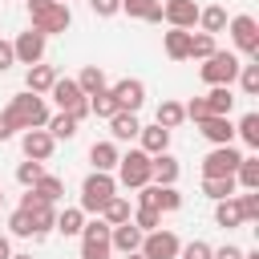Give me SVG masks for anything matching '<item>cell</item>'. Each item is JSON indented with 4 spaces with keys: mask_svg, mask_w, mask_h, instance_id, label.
<instances>
[{
    "mask_svg": "<svg viewBox=\"0 0 259 259\" xmlns=\"http://www.w3.org/2000/svg\"><path fill=\"white\" fill-rule=\"evenodd\" d=\"M4 117L12 121V130H45L49 105H45V97H36V93H16V97L8 101V109H4Z\"/></svg>",
    "mask_w": 259,
    "mask_h": 259,
    "instance_id": "1",
    "label": "cell"
},
{
    "mask_svg": "<svg viewBox=\"0 0 259 259\" xmlns=\"http://www.w3.org/2000/svg\"><path fill=\"white\" fill-rule=\"evenodd\" d=\"M28 20L36 32L53 36L73 24V12H69V4H57V0H28Z\"/></svg>",
    "mask_w": 259,
    "mask_h": 259,
    "instance_id": "2",
    "label": "cell"
},
{
    "mask_svg": "<svg viewBox=\"0 0 259 259\" xmlns=\"http://www.w3.org/2000/svg\"><path fill=\"white\" fill-rule=\"evenodd\" d=\"M113 194H117V182H113L109 174H97V170H93V174L81 182V210H85V214H101V206H105Z\"/></svg>",
    "mask_w": 259,
    "mask_h": 259,
    "instance_id": "3",
    "label": "cell"
},
{
    "mask_svg": "<svg viewBox=\"0 0 259 259\" xmlns=\"http://www.w3.org/2000/svg\"><path fill=\"white\" fill-rule=\"evenodd\" d=\"M239 57L235 53H223V49H214L206 61H202V69H198V77L206 81V85H231L235 77H239Z\"/></svg>",
    "mask_w": 259,
    "mask_h": 259,
    "instance_id": "4",
    "label": "cell"
},
{
    "mask_svg": "<svg viewBox=\"0 0 259 259\" xmlns=\"http://www.w3.org/2000/svg\"><path fill=\"white\" fill-rule=\"evenodd\" d=\"M117 178H121V186H134V190L150 186V154H146V150L121 154V158H117Z\"/></svg>",
    "mask_w": 259,
    "mask_h": 259,
    "instance_id": "5",
    "label": "cell"
},
{
    "mask_svg": "<svg viewBox=\"0 0 259 259\" xmlns=\"http://www.w3.org/2000/svg\"><path fill=\"white\" fill-rule=\"evenodd\" d=\"M178 251H182V239L174 231H162V227L142 235V247H138L142 259H178Z\"/></svg>",
    "mask_w": 259,
    "mask_h": 259,
    "instance_id": "6",
    "label": "cell"
},
{
    "mask_svg": "<svg viewBox=\"0 0 259 259\" xmlns=\"http://www.w3.org/2000/svg\"><path fill=\"white\" fill-rule=\"evenodd\" d=\"M227 28H231L235 49L255 61L259 57V24H255V16H235V20H227Z\"/></svg>",
    "mask_w": 259,
    "mask_h": 259,
    "instance_id": "7",
    "label": "cell"
},
{
    "mask_svg": "<svg viewBox=\"0 0 259 259\" xmlns=\"http://www.w3.org/2000/svg\"><path fill=\"white\" fill-rule=\"evenodd\" d=\"M239 162H243V154H239L235 146H214V150L202 158V178H227V174L239 170Z\"/></svg>",
    "mask_w": 259,
    "mask_h": 259,
    "instance_id": "8",
    "label": "cell"
},
{
    "mask_svg": "<svg viewBox=\"0 0 259 259\" xmlns=\"http://www.w3.org/2000/svg\"><path fill=\"white\" fill-rule=\"evenodd\" d=\"M109 93L117 97V109H121V113H138V109L146 105V85H142L138 77H121L117 85H109Z\"/></svg>",
    "mask_w": 259,
    "mask_h": 259,
    "instance_id": "9",
    "label": "cell"
},
{
    "mask_svg": "<svg viewBox=\"0 0 259 259\" xmlns=\"http://www.w3.org/2000/svg\"><path fill=\"white\" fill-rule=\"evenodd\" d=\"M45 32H36V28H28V32H20L16 40H12V53H16V61L20 65H40V57H45Z\"/></svg>",
    "mask_w": 259,
    "mask_h": 259,
    "instance_id": "10",
    "label": "cell"
},
{
    "mask_svg": "<svg viewBox=\"0 0 259 259\" xmlns=\"http://www.w3.org/2000/svg\"><path fill=\"white\" fill-rule=\"evenodd\" d=\"M162 20L170 24V28H194L198 24V4L194 0H166L162 4Z\"/></svg>",
    "mask_w": 259,
    "mask_h": 259,
    "instance_id": "11",
    "label": "cell"
},
{
    "mask_svg": "<svg viewBox=\"0 0 259 259\" xmlns=\"http://www.w3.org/2000/svg\"><path fill=\"white\" fill-rule=\"evenodd\" d=\"M53 134L49 130H24L20 134V150H24V158H32V162H49L53 158Z\"/></svg>",
    "mask_w": 259,
    "mask_h": 259,
    "instance_id": "12",
    "label": "cell"
},
{
    "mask_svg": "<svg viewBox=\"0 0 259 259\" xmlns=\"http://www.w3.org/2000/svg\"><path fill=\"white\" fill-rule=\"evenodd\" d=\"M178 174H182V166H178V158H174L170 150L150 158V182H154V186H174Z\"/></svg>",
    "mask_w": 259,
    "mask_h": 259,
    "instance_id": "13",
    "label": "cell"
},
{
    "mask_svg": "<svg viewBox=\"0 0 259 259\" xmlns=\"http://www.w3.org/2000/svg\"><path fill=\"white\" fill-rule=\"evenodd\" d=\"M49 97L57 101V109H61V113H69L77 101H85V93H81V85H77L73 77H57V81H53V89H49Z\"/></svg>",
    "mask_w": 259,
    "mask_h": 259,
    "instance_id": "14",
    "label": "cell"
},
{
    "mask_svg": "<svg viewBox=\"0 0 259 259\" xmlns=\"http://www.w3.org/2000/svg\"><path fill=\"white\" fill-rule=\"evenodd\" d=\"M198 134L210 146H231L235 142V121L231 117H206V121H198Z\"/></svg>",
    "mask_w": 259,
    "mask_h": 259,
    "instance_id": "15",
    "label": "cell"
},
{
    "mask_svg": "<svg viewBox=\"0 0 259 259\" xmlns=\"http://www.w3.org/2000/svg\"><path fill=\"white\" fill-rule=\"evenodd\" d=\"M109 247L121 251V255H134L142 247V231L134 223H121V227H109Z\"/></svg>",
    "mask_w": 259,
    "mask_h": 259,
    "instance_id": "16",
    "label": "cell"
},
{
    "mask_svg": "<svg viewBox=\"0 0 259 259\" xmlns=\"http://www.w3.org/2000/svg\"><path fill=\"white\" fill-rule=\"evenodd\" d=\"M202 101H206L210 117H231V109H235V93H231V85H210V93H206Z\"/></svg>",
    "mask_w": 259,
    "mask_h": 259,
    "instance_id": "17",
    "label": "cell"
},
{
    "mask_svg": "<svg viewBox=\"0 0 259 259\" xmlns=\"http://www.w3.org/2000/svg\"><path fill=\"white\" fill-rule=\"evenodd\" d=\"M138 142H142L138 150H146L150 158H154V154H166V146H170V130H162V125H142V130H138Z\"/></svg>",
    "mask_w": 259,
    "mask_h": 259,
    "instance_id": "18",
    "label": "cell"
},
{
    "mask_svg": "<svg viewBox=\"0 0 259 259\" xmlns=\"http://www.w3.org/2000/svg\"><path fill=\"white\" fill-rule=\"evenodd\" d=\"M117 158H121V154H117V146H113V142H93V146H89V162H93V170H97V174L117 170Z\"/></svg>",
    "mask_w": 259,
    "mask_h": 259,
    "instance_id": "19",
    "label": "cell"
},
{
    "mask_svg": "<svg viewBox=\"0 0 259 259\" xmlns=\"http://www.w3.org/2000/svg\"><path fill=\"white\" fill-rule=\"evenodd\" d=\"M53 81H57V69L53 65H28V73H24V85H28V93H49L53 89Z\"/></svg>",
    "mask_w": 259,
    "mask_h": 259,
    "instance_id": "20",
    "label": "cell"
},
{
    "mask_svg": "<svg viewBox=\"0 0 259 259\" xmlns=\"http://www.w3.org/2000/svg\"><path fill=\"white\" fill-rule=\"evenodd\" d=\"M121 12L150 20V24H162V0H121Z\"/></svg>",
    "mask_w": 259,
    "mask_h": 259,
    "instance_id": "21",
    "label": "cell"
},
{
    "mask_svg": "<svg viewBox=\"0 0 259 259\" xmlns=\"http://www.w3.org/2000/svg\"><path fill=\"white\" fill-rule=\"evenodd\" d=\"M162 45H166V57L170 61H190V32L186 28H170L162 36Z\"/></svg>",
    "mask_w": 259,
    "mask_h": 259,
    "instance_id": "22",
    "label": "cell"
},
{
    "mask_svg": "<svg viewBox=\"0 0 259 259\" xmlns=\"http://www.w3.org/2000/svg\"><path fill=\"white\" fill-rule=\"evenodd\" d=\"M138 130H142L138 113H113V117H109V134H113V142H134Z\"/></svg>",
    "mask_w": 259,
    "mask_h": 259,
    "instance_id": "23",
    "label": "cell"
},
{
    "mask_svg": "<svg viewBox=\"0 0 259 259\" xmlns=\"http://www.w3.org/2000/svg\"><path fill=\"white\" fill-rule=\"evenodd\" d=\"M214 223H219L223 231H235V227H243L239 198H223V202H214Z\"/></svg>",
    "mask_w": 259,
    "mask_h": 259,
    "instance_id": "24",
    "label": "cell"
},
{
    "mask_svg": "<svg viewBox=\"0 0 259 259\" xmlns=\"http://www.w3.org/2000/svg\"><path fill=\"white\" fill-rule=\"evenodd\" d=\"M73 81L81 85V93H85V97H93V93L109 89V85H105V69H101V65H85V69H81V77H73Z\"/></svg>",
    "mask_w": 259,
    "mask_h": 259,
    "instance_id": "25",
    "label": "cell"
},
{
    "mask_svg": "<svg viewBox=\"0 0 259 259\" xmlns=\"http://www.w3.org/2000/svg\"><path fill=\"white\" fill-rule=\"evenodd\" d=\"M235 174H227V178H202V194L210 198V202H223V198H235Z\"/></svg>",
    "mask_w": 259,
    "mask_h": 259,
    "instance_id": "26",
    "label": "cell"
},
{
    "mask_svg": "<svg viewBox=\"0 0 259 259\" xmlns=\"http://www.w3.org/2000/svg\"><path fill=\"white\" fill-rule=\"evenodd\" d=\"M130 214H134V210H130V202H125L121 194H113V198L101 206V214H97V219H101V223H109V227H121V223H130Z\"/></svg>",
    "mask_w": 259,
    "mask_h": 259,
    "instance_id": "27",
    "label": "cell"
},
{
    "mask_svg": "<svg viewBox=\"0 0 259 259\" xmlns=\"http://www.w3.org/2000/svg\"><path fill=\"white\" fill-rule=\"evenodd\" d=\"M53 227H57L65 239H73V235H81V227H85V210H81V206H65Z\"/></svg>",
    "mask_w": 259,
    "mask_h": 259,
    "instance_id": "28",
    "label": "cell"
},
{
    "mask_svg": "<svg viewBox=\"0 0 259 259\" xmlns=\"http://www.w3.org/2000/svg\"><path fill=\"white\" fill-rule=\"evenodd\" d=\"M28 219H32V239H40V235H49L53 231V223H57V210L45 202V206H32V210H24Z\"/></svg>",
    "mask_w": 259,
    "mask_h": 259,
    "instance_id": "29",
    "label": "cell"
},
{
    "mask_svg": "<svg viewBox=\"0 0 259 259\" xmlns=\"http://www.w3.org/2000/svg\"><path fill=\"white\" fill-rule=\"evenodd\" d=\"M198 24H202V32H206V36H214V32H223V28H227V12H223L219 4L198 8Z\"/></svg>",
    "mask_w": 259,
    "mask_h": 259,
    "instance_id": "30",
    "label": "cell"
},
{
    "mask_svg": "<svg viewBox=\"0 0 259 259\" xmlns=\"http://www.w3.org/2000/svg\"><path fill=\"white\" fill-rule=\"evenodd\" d=\"M89 113L109 121V117H113V113H121V109H117V97H113L109 89H101V93H93V97H89Z\"/></svg>",
    "mask_w": 259,
    "mask_h": 259,
    "instance_id": "31",
    "label": "cell"
},
{
    "mask_svg": "<svg viewBox=\"0 0 259 259\" xmlns=\"http://www.w3.org/2000/svg\"><path fill=\"white\" fill-rule=\"evenodd\" d=\"M182 121H186L182 101H162V105H158V121H154V125H162V130H178Z\"/></svg>",
    "mask_w": 259,
    "mask_h": 259,
    "instance_id": "32",
    "label": "cell"
},
{
    "mask_svg": "<svg viewBox=\"0 0 259 259\" xmlns=\"http://www.w3.org/2000/svg\"><path fill=\"white\" fill-rule=\"evenodd\" d=\"M235 186L243 190H259V158H243L235 170Z\"/></svg>",
    "mask_w": 259,
    "mask_h": 259,
    "instance_id": "33",
    "label": "cell"
},
{
    "mask_svg": "<svg viewBox=\"0 0 259 259\" xmlns=\"http://www.w3.org/2000/svg\"><path fill=\"white\" fill-rule=\"evenodd\" d=\"M45 130L53 134V142H61V138H65V142H69V138H77V121H73L69 113H57V117H49V121H45Z\"/></svg>",
    "mask_w": 259,
    "mask_h": 259,
    "instance_id": "34",
    "label": "cell"
},
{
    "mask_svg": "<svg viewBox=\"0 0 259 259\" xmlns=\"http://www.w3.org/2000/svg\"><path fill=\"white\" fill-rule=\"evenodd\" d=\"M32 190H36V194H40L45 202H53V206H57V202H61V194H65V182H61L57 174H45V178H40V182H36Z\"/></svg>",
    "mask_w": 259,
    "mask_h": 259,
    "instance_id": "35",
    "label": "cell"
},
{
    "mask_svg": "<svg viewBox=\"0 0 259 259\" xmlns=\"http://www.w3.org/2000/svg\"><path fill=\"white\" fill-rule=\"evenodd\" d=\"M130 223L142 231V235H150V231H158L162 227V210H150V206H138L134 214H130Z\"/></svg>",
    "mask_w": 259,
    "mask_h": 259,
    "instance_id": "36",
    "label": "cell"
},
{
    "mask_svg": "<svg viewBox=\"0 0 259 259\" xmlns=\"http://www.w3.org/2000/svg\"><path fill=\"white\" fill-rule=\"evenodd\" d=\"M235 134H239L251 150H259V113H243V121L235 125Z\"/></svg>",
    "mask_w": 259,
    "mask_h": 259,
    "instance_id": "37",
    "label": "cell"
},
{
    "mask_svg": "<svg viewBox=\"0 0 259 259\" xmlns=\"http://www.w3.org/2000/svg\"><path fill=\"white\" fill-rule=\"evenodd\" d=\"M45 178V162H32V158H24L20 166H16V182L20 186H36Z\"/></svg>",
    "mask_w": 259,
    "mask_h": 259,
    "instance_id": "38",
    "label": "cell"
},
{
    "mask_svg": "<svg viewBox=\"0 0 259 259\" xmlns=\"http://www.w3.org/2000/svg\"><path fill=\"white\" fill-rule=\"evenodd\" d=\"M235 81H239V89H243L247 97H255V93H259V65H239V77H235Z\"/></svg>",
    "mask_w": 259,
    "mask_h": 259,
    "instance_id": "39",
    "label": "cell"
},
{
    "mask_svg": "<svg viewBox=\"0 0 259 259\" xmlns=\"http://www.w3.org/2000/svg\"><path fill=\"white\" fill-rule=\"evenodd\" d=\"M214 49H219V45H214V36H206V32H198V36H194V32H190V57H194V61H206Z\"/></svg>",
    "mask_w": 259,
    "mask_h": 259,
    "instance_id": "40",
    "label": "cell"
},
{
    "mask_svg": "<svg viewBox=\"0 0 259 259\" xmlns=\"http://www.w3.org/2000/svg\"><path fill=\"white\" fill-rule=\"evenodd\" d=\"M154 206H158V210H178V206H182V194H178V186H158V194H154Z\"/></svg>",
    "mask_w": 259,
    "mask_h": 259,
    "instance_id": "41",
    "label": "cell"
},
{
    "mask_svg": "<svg viewBox=\"0 0 259 259\" xmlns=\"http://www.w3.org/2000/svg\"><path fill=\"white\" fill-rule=\"evenodd\" d=\"M8 235H16V239H32V219H28L24 210H12V214H8Z\"/></svg>",
    "mask_w": 259,
    "mask_h": 259,
    "instance_id": "42",
    "label": "cell"
},
{
    "mask_svg": "<svg viewBox=\"0 0 259 259\" xmlns=\"http://www.w3.org/2000/svg\"><path fill=\"white\" fill-rule=\"evenodd\" d=\"M235 198H239L243 223H255V219H259V190H247V194H235Z\"/></svg>",
    "mask_w": 259,
    "mask_h": 259,
    "instance_id": "43",
    "label": "cell"
},
{
    "mask_svg": "<svg viewBox=\"0 0 259 259\" xmlns=\"http://www.w3.org/2000/svg\"><path fill=\"white\" fill-rule=\"evenodd\" d=\"M210 255H214V247L202 243V239H190V243H182V251H178V259H210Z\"/></svg>",
    "mask_w": 259,
    "mask_h": 259,
    "instance_id": "44",
    "label": "cell"
},
{
    "mask_svg": "<svg viewBox=\"0 0 259 259\" xmlns=\"http://www.w3.org/2000/svg\"><path fill=\"white\" fill-rule=\"evenodd\" d=\"M182 113H186V117H190V121H194V125H198V121H206V117H210V109H206V101H202V97H190V101H186V105H182Z\"/></svg>",
    "mask_w": 259,
    "mask_h": 259,
    "instance_id": "45",
    "label": "cell"
},
{
    "mask_svg": "<svg viewBox=\"0 0 259 259\" xmlns=\"http://www.w3.org/2000/svg\"><path fill=\"white\" fill-rule=\"evenodd\" d=\"M89 8H93L97 16H117V12H121V0H89Z\"/></svg>",
    "mask_w": 259,
    "mask_h": 259,
    "instance_id": "46",
    "label": "cell"
},
{
    "mask_svg": "<svg viewBox=\"0 0 259 259\" xmlns=\"http://www.w3.org/2000/svg\"><path fill=\"white\" fill-rule=\"evenodd\" d=\"M8 65H16V53H12V40H0V73Z\"/></svg>",
    "mask_w": 259,
    "mask_h": 259,
    "instance_id": "47",
    "label": "cell"
},
{
    "mask_svg": "<svg viewBox=\"0 0 259 259\" xmlns=\"http://www.w3.org/2000/svg\"><path fill=\"white\" fill-rule=\"evenodd\" d=\"M210 259H243V247H235V243H227V247H219Z\"/></svg>",
    "mask_w": 259,
    "mask_h": 259,
    "instance_id": "48",
    "label": "cell"
},
{
    "mask_svg": "<svg viewBox=\"0 0 259 259\" xmlns=\"http://www.w3.org/2000/svg\"><path fill=\"white\" fill-rule=\"evenodd\" d=\"M12 134H16V130H12V121H8V117H4V113H0V142H8V138H12Z\"/></svg>",
    "mask_w": 259,
    "mask_h": 259,
    "instance_id": "49",
    "label": "cell"
},
{
    "mask_svg": "<svg viewBox=\"0 0 259 259\" xmlns=\"http://www.w3.org/2000/svg\"><path fill=\"white\" fill-rule=\"evenodd\" d=\"M0 259H12V239L0 235Z\"/></svg>",
    "mask_w": 259,
    "mask_h": 259,
    "instance_id": "50",
    "label": "cell"
},
{
    "mask_svg": "<svg viewBox=\"0 0 259 259\" xmlns=\"http://www.w3.org/2000/svg\"><path fill=\"white\" fill-rule=\"evenodd\" d=\"M243 259H259V251H243Z\"/></svg>",
    "mask_w": 259,
    "mask_h": 259,
    "instance_id": "51",
    "label": "cell"
},
{
    "mask_svg": "<svg viewBox=\"0 0 259 259\" xmlns=\"http://www.w3.org/2000/svg\"><path fill=\"white\" fill-rule=\"evenodd\" d=\"M12 259H32V255H24V251H12Z\"/></svg>",
    "mask_w": 259,
    "mask_h": 259,
    "instance_id": "52",
    "label": "cell"
},
{
    "mask_svg": "<svg viewBox=\"0 0 259 259\" xmlns=\"http://www.w3.org/2000/svg\"><path fill=\"white\" fill-rule=\"evenodd\" d=\"M125 259H142V255H138V251H134V255H125Z\"/></svg>",
    "mask_w": 259,
    "mask_h": 259,
    "instance_id": "53",
    "label": "cell"
},
{
    "mask_svg": "<svg viewBox=\"0 0 259 259\" xmlns=\"http://www.w3.org/2000/svg\"><path fill=\"white\" fill-rule=\"evenodd\" d=\"M0 206H4V190H0Z\"/></svg>",
    "mask_w": 259,
    "mask_h": 259,
    "instance_id": "54",
    "label": "cell"
},
{
    "mask_svg": "<svg viewBox=\"0 0 259 259\" xmlns=\"http://www.w3.org/2000/svg\"><path fill=\"white\" fill-rule=\"evenodd\" d=\"M65 4H69V0H65Z\"/></svg>",
    "mask_w": 259,
    "mask_h": 259,
    "instance_id": "55",
    "label": "cell"
}]
</instances>
